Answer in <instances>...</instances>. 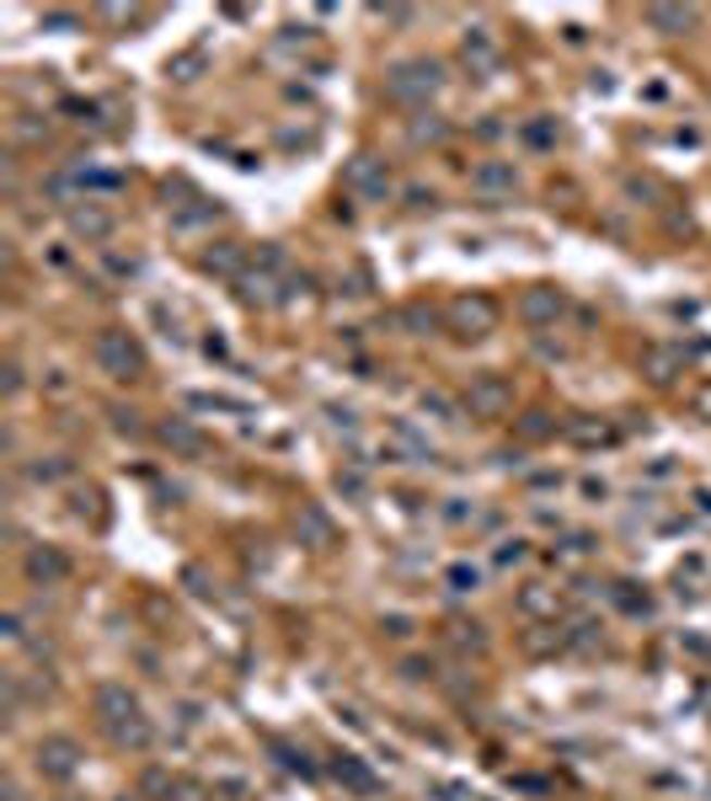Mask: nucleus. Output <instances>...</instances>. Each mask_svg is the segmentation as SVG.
<instances>
[{"mask_svg": "<svg viewBox=\"0 0 711 801\" xmlns=\"http://www.w3.org/2000/svg\"><path fill=\"white\" fill-rule=\"evenodd\" d=\"M647 27L663 33V38H685L701 27V11L696 5H647Z\"/></svg>", "mask_w": 711, "mask_h": 801, "instance_id": "18", "label": "nucleus"}, {"mask_svg": "<svg viewBox=\"0 0 711 801\" xmlns=\"http://www.w3.org/2000/svg\"><path fill=\"white\" fill-rule=\"evenodd\" d=\"M332 780H337L342 791H353V797H375V791H381V780H375V775H370V769H364L353 753L332 759Z\"/></svg>", "mask_w": 711, "mask_h": 801, "instance_id": "20", "label": "nucleus"}, {"mask_svg": "<svg viewBox=\"0 0 711 801\" xmlns=\"http://www.w3.org/2000/svg\"><path fill=\"white\" fill-rule=\"evenodd\" d=\"M445 583H450V593H476L482 572H476V566H465V561H454L450 572H445Z\"/></svg>", "mask_w": 711, "mask_h": 801, "instance_id": "27", "label": "nucleus"}, {"mask_svg": "<svg viewBox=\"0 0 711 801\" xmlns=\"http://www.w3.org/2000/svg\"><path fill=\"white\" fill-rule=\"evenodd\" d=\"M198 64H203V60H198V54H177V60L166 64V70H172L177 80H194V70H198Z\"/></svg>", "mask_w": 711, "mask_h": 801, "instance_id": "34", "label": "nucleus"}, {"mask_svg": "<svg viewBox=\"0 0 711 801\" xmlns=\"http://www.w3.org/2000/svg\"><path fill=\"white\" fill-rule=\"evenodd\" d=\"M91 711H97L102 733L113 738V748H129V753H145V748L155 742V722L145 716L139 694H134L129 684H118V678H102V684L91 689Z\"/></svg>", "mask_w": 711, "mask_h": 801, "instance_id": "1", "label": "nucleus"}, {"mask_svg": "<svg viewBox=\"0 0 711 801\" xmlns=\"http://www.w3.org/2000/svg\"><path fill=\"white\" fill-rule=\"evenodd\" d=\"M278 289H284V273H273V267H247V273H241V278H236V300H241V305H278V300H284V295H278Z\"/></svg>", "mask_w": 711, "mask_h": 801, "instance_id": "13", "label": "nucleus"}, {"mask_svg": "<svg viewBox=\"0 0 711 801\" xmlns=\"http://www.w3.org/2000/svg\"><path fill=\"white\" fill-rule=\"evenodd\" d=\"M80 742L70 738V733H49V738H38V748H33V769L43 775V780H75L80 775Z\"/></svg>", "mask_w": 711, "mask_h": 801, "instance_id": "7", "label": "nucleus"}, {"mask_svg": "<svg viewBox=\"0 0 711 801\" xmlns=\"http://www.w3.org/2000/svg\"><path fill=\"white\" fill-rule=\"evenodd\" d=\"M22 572H27L33 588H60L70 572H75V561H70L60 546H43V540H38V546H27V555H22Z\"/></svg>", "mask_w": 711, "mask_h": 801, "instance_id": "10", "label": "nucleus"}, {"mask_svg": "<svg viewBox=\"0 0 711 801\" xmlns=\"http://www.w3.org/2000/svg\"><path fill=\"white\" fill-rule=\"evenodd\" d=\"M460 401H465V412L471 417H482V423H498V417H509L514 412V379L498 370H482L465 379V390H460Z\"/></svg>", "mask_w": 711, "mask_h": 801, "instance_id": "4", "label": "nucleus"}, {"mask_svg": "<svg viewBox=\"0 0 711 801\" xmlns=\"http://www.w3.org/2000/svg\"><path fill=\"white\" fill-rule=\"evenodd\" d=\"M439 321H445V315H439L434 305H423V300H412V305L401 310V326H407L412 337H428V331H434Z\"/></svg>", "mask_w": 711, "mask_h": 801, "instance_id": "24", "label": "nucleus"}, {"mask_svg": "<svg viewBox=\"0 0 711 801\" xmlns=\"http://www.w3.org/2000/svg\"><path fill=\"white\" fill-rule=\"evenodd\" d=\"M445 91V64L428 60V54H412V60H396L386 70V102L407 108V113H428V102Z\"/></svg>", "mask_w": 711, "mask_h": 801, "instance_id": "2", "label": "nucleus"}, {"mask_svg": "<svg viewBox=\"0 0 711 801\" xmlns=\"http://www.w3.org/2000/svg\"><path fill=\"white\" fill-rule=\"evenodd\" d=\"M562 433H567V443H578V449H610L615 438H621V428L610 423V417H567L562 423Z\"/></svg>", "mask_w": 711, "mask_h": 801, "instance_id": "17", "label": "nucleus"}, {"mask_svg": "<svg viewBox=\"0 0 711 801\" xmlns=\"http://www.w3.org/2000/svg\"><path fill=\"white\" fill-rule=\"evenodd\" d=\"M198 267L209 273V278H241L247 273V247L241 241H214V247H203L198 251Z\"/></svg>", "mask_w": 711, "mask_h": 801, "instance_id": "15", "label": "nucleus"}, {"mask_svg": "<svg viewBox=\"0 0 711 801\" xmlns=\"http://www.w3.org/2000/svg\"><path fill=\"white\" fill-rule=\"evenodd\" d=\"M22 636H27V630H22V615L11 610V615H5V641H22Z\"/></svg>", "mask_w": 711, "mask_h": 801, "instance_id": "37", "label": "nucleus"}, {"mask_svg": "<svg viewBox=\"0 0 711 801\" xmlns=\"http://www.w3.org/2000/svg\"><path fill=\"white\" fill-rule=\"evenodd\" d=\"M471 187H476L482 198H514L519 166L514 161H476V166H471Z\"/></svg>", "mask_w": 711, "mask_h": 801, "instance_id": "14", "label": "nucleus"}, {"mask_svg": "<svg viewBox=\"0 0 711 801\" xmlns=\"http://www.w3.org/2000/svg\"><path fill=\"white\" fill-rule=\"evenodd\" d=\"M519 433H524V438H546V433H557V417H551V412H524V417H519Z\"/></svg>", "mask_w": 711, "mask_h": 801, "instance_id": "28", "label": "nucleus"}, {"mask_svg": "<svg viewBox=\"0 0 711 801\" xmlns=\"http://www.w3.org/2000/svg\"><path fill=\"white\" fill-rule=\"evenodd\" d=\"M65 225H70V236L86 241V247H97V241H108L118 230V220H113V209L102 198H75V203H65Z\"/></svg>", "mask_w": 711, "mask_h": 801, "instance_id": "8", "label": "nucleus"}, {"mask_svg": "<svg viewBox=\"0 0 711 801\" xmlns=\"http://www.w3.org/2000/svg\"><path fill=\"white\" fill-rule=\"evenodd\" d=\"M401 674H407V678H434V663H423V658H407V663H401Z\"/></svg>", "mask_w": 711, "mask_h": 801, "instance_id": "36", "label": "nucleus"}, {"mask_svg": "<svg viewBox=\"0 0 711 801\" xmlns=\"http://www.w3.org/2000/svg\"><path fill=\"white\" fill-rule=\"evenodd\" d=\"M450 641L460 652H476V658L487 652V630H482L476 619H450Z\"/></svg>", "mask_w": 711, "mask_h": 801, "instance_id": "23", "label": "nucleus"}, {"mask_svg": "<svg viewBox=\"0 0 711 801\" xmlns=\"http://www.w3.org/2000/svg\"><path fill=\"white\" fill-rule=\"evenodd\" d=\"M342 187H348L353 198H364V203H386L390 192H396V177H390L386 155H375V150H359V155L342 166Z\"/></svg>", "mask_w": 711, "mask_h": 801, "instance_id": "6", "label": "nucleus"}, {"mask_svg": "<svg viewBox=\"0 0 711 801\" xmlns=\"http://www.w3.org/2000/svg\"><path fill=\"white\" fill-rule=\"evenodd\" d=\"M155 438H161L177 460H203V454H209V438H203V428H198L194 417H161V423H155Z\"/></svg>", "mask_w": 711, "mask_h": 801, "instance_id": "11", "label": "nucleus"}, {"mask_svg": "<svg viewBox=\"0 0 711 801\" xmlns=\"http://www.w3.org/2000/svg\"><path fill=\"white\" fill-rule=\"evenodd\" d=\"M492 561H498V566H503V572H509V566H524V561H529V540H503V546H498V555H492Z\"/></svg>", "mask_w": 711, "mask_h": 801, "instance_id": "29", "label": "nucleus"}, {"mask_svg": "<svg viewBox=\"0 0 711 801\" xmlns=\"http://www.w3.org/2000/svg\"><path fill=\"white\" fill-rule=\"evenodd\" d=\"M685 348L679 342H647L643 348V374H647V385H674L679 374H685Z\"/></svg>", "mask_w": 711, "mask_h": 801, "instance_id": "12", "label": "nucleus"}, {"mask_svg": "<svg viewBox=\"0 0 711 801\" xmlns=\"http://www.w3.org/2000/svg\"><path fill=\"white\" fill-rule=\"evenodd\" d=\"M685 406H690V417L711 423V379H696V385L685 390Z\"/></svg>", "mask_w": 711, "mask_h": 801, "instance_id": "26", "label": "nucleus"}, {"mask_svg": "<svg viewBox=\"0 0 711 801\" xmlns=\"http://www.w3.org/2000/svg\"><path fill=\"white\" fill-rule=\"evenodd\" d=\"M295 535H300V546H311V551H326V546H332V518H326L316 502H305V508L295 513Z\"/></svg>", "mask_w": 711, "mask_h": 801, "instance_id": "21", "label": "nucleus"}, {"mask_svg": "<svg viewBox=\"0 0 711 801\" xmlns=\"http://www.w3.org/2000/svg\"><path fill=\"white\" fill-rule=\"evenodd\" d=\"M16 139H22V145H33V139H49V124H38V118H22V124H16Z\"/></svg>", "mask_w": 711, "mask_h": 801, "instance_id": "33", "label": "nucleus"}, {"mask_svg": "<svg viewBox=\"0 0 711 801\" xmlns=\"http://www.w3.org/2000/svg\"><path fill=\"white\" fill-rule=\"evenodd\" d=\"M562 315H567V289H557V284H524V295H519V321L524 326L546 331Z\"/></svg>", "mask_w": 711, "mask_h": 801, "instance_id": "9", "label": "nucleus"}, {"mask_svg": "<svg viewBox=\"0 0 711 801\" xmlns=\"http://www.w3.org/2000/svg\"><path fill=\"white\" fill-rule=\"evenodd\" d=\"M460 60L471 64V75H487V70H498L503 49H498V38H492L487 27H465V38H460Z\"/></svg>", "mask_w": 711, "mask_h": 801, "instance_id": "16", "label": "nucleus"}, {"mask_svg": "<svg viewBox=\"0 0 711 801\" xmlns=\"http://www.w3.org/2000/svg\"><path fill=\"white\" fill-rule=\"evenodd\" d=\"M498 321H503V310H498L492 295H454L450 305H445V326H450L460 342H482V337H492Z\"/></svg>", "mask_w": 711, "mask_h": 801, "instance_id": "5", "label": "nucleus"}, {"mask_svg": "<svg viewBox=\"0 0 711 801\" xmlns=\"http://www.w3.org/2000/svg\"><path fill=\"white\" fill-rule=\"evenodd\" d=\"M91 359H97V370L108 374V379H118V385H134V379H145V370H150V359H145V348H139V337H134L129 326H102L91 337Z\"/></svg>", "mask_w": 711, "mask_h": 801, "instance_id": "3", "label": "nucleus"}, {"mask_svg": "<svg viewBox=\"0 0 711 801\" xmlns=\"http://www.w3.org/2000/svg\"><path fill=\"white\" fill-rule=\"evenodd\" d=\"M5 379H0V390H5V401H11V396H22V364H16V359H5Z\"/></svg>", "mask_w": 711, "mask_h": 801, "instance_id": "32", "label": "nucleus"}, {"mask_svg": "<svg viewBox=\"0 0 711 801\" xmlns=\"http://www.w3.org/2000/svg\"><path fill=\"white\" fill-rule=\"evenodd\" d=\"M407 139H412L417 150H423V145H445V139H450V118H439V113H412Z\"/></svg>", "mask_w": 711, "mask_h": 801, "instance_id": "22", "label": "nucleus"}, {"mask_svg": "<svg viewBox=\"0 0 711 801\" xmlns=\"http://www.w3.org/2000/svg\"><path fill=\"white\" fill-rule=\"evenodd\" d=\"M381 630L401 641V636H412V619H407V615H386V619H381Z\"/></svg>", "mask_w": 711, "mask_h": 801, "instance_id": "35", "label": "nucleus"}, {"mask_svg": "<svg viewBox=\"0 0 711 801\" xmlns=\"http://www.w3.org/2000/svg\"><path fill=\"white\" fill-rule=\"evenodd\" d=\"M113 428L124 433V438H145V423H139V412H124V406H113Z\"/></svg>", "mask_w": 711, "mask_h": 801, "instance_id": "30", "label": "nucleus"}, {"mask_svg": "<svg viewBox=\"0 0 711 801\" xmlns=\"http://www.w3.org/2000/svg\"><path fill=\"white\" fill-rule=\"evenodd\" d=\"M524 145H535V150H551V145H557V128H551V124H524Z\"/></svg>", "mask_w": 711, "mask_h": 801, "instance_id": "31", "label": "nucleus"}, {"mask_svg": "<svg viewBox=\"0 0 711 801\" xmlns=\"http://www.w3.org/2000/svg\"><path fill=\"white\" fill-rule=\"evenodd\" d=\"M60 476H70V460H60V454H49V460H38V465H27V481H60Z\"/></svg>", "mask_w": 711, "mask_h": 801, "instance_id": "25", "label": "nucleus"}, {"mask_svg": "<svg viewBox=\"0 0 711 801\" xmlns=\"http://www.w3.org/2000/svg\"><path fill=\"white\" fill-rule=\"evenodd\" d=\"M557 610H562V593L551 583H524L519 588V615L524 619H557Z\"/></svg>", "mask_w": 711, "mask_h": 801, "instance_id": "19", "label": "nucleus"}]
</instances>
